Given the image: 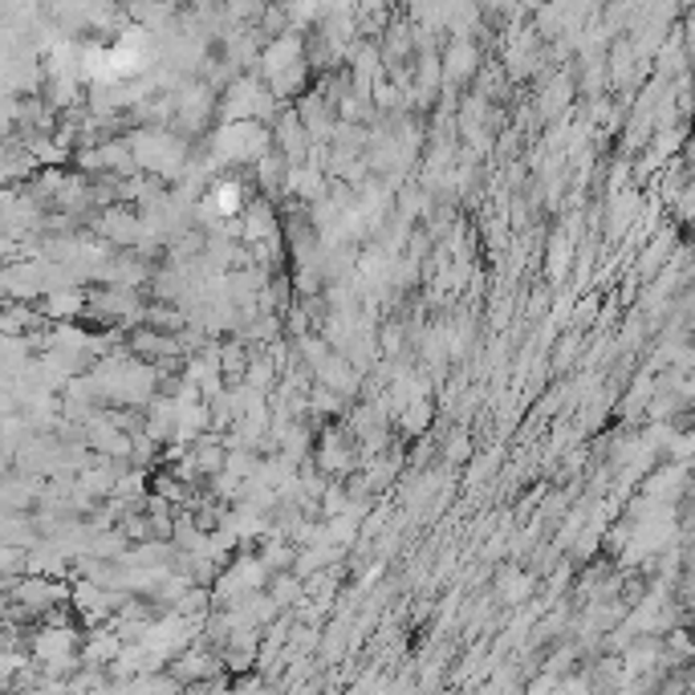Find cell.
Wrapping results in <instances>:
<instances>
[{"instance_id": "3957f363", "label": "cell", "mask_w": 695, "mask_h": 695, "mask_svg": "<svg viewBox=\"0 0 695 695\" xmlns=\"http://www.w3.org/2000/svg\"><path fill=\"white\" fill-rule=\"evenodd\" d=\"M99 232L111 244H139L142 241V220L135 212H123V208H114V212H106L99 220Z\"/></svg>"}, {"instance_id": "7a4b0ae2", "label": "cell", "mask_w": 695, "mask_h": 695, "mask_svg": "<svg viewBox=\"0 0 695 695\" xmlns=\"http://www.w3.org/2000/svg\"><path fill=\"white\" fill-rule=\"evenodd\" d=\"M9 598H16V606H25L28 614H42L49 611V606H57V602L66 598V590L57 582H49V578H21V582L9 590Z\"/></svg>"}, {"instance_id": "6da1fadb", "label": "cell", "mask_w": 695, "mask_h": 695, "mask_svg": "<svg viewBox=\"0 0 695 695\" xmlns=\"http://www.w3.org/2000/svg\"><path fill=\"white\" fill-rule=\"evenodd\" d=\"M269 147V135L256 127V123H248V118H241V123H232V127H224L220 135H216V151H220V159H228V163H236V159H256L260 151Z\"/></svg>"}]
</instances>
